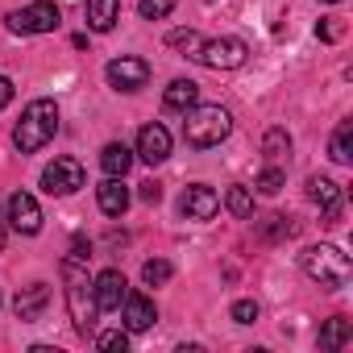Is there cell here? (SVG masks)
Wrapping results in <instances>:
<instances>
[{"instance_id": "d6a6232c", "label": "cell", "mask_w": 353, "mask_h": 353, "mask_svg": "<svg viewBox=\"0 0 353 353\" xmlns=\"http://www.w3.org/2000/svg\"><path fill=\"white\" fill-rule=\"evenodd\" d=\"M141 200H145V204H158V200H162V188H158V183H141Z\"/></svg>"}, {"instance_id": "603a6c76", "label": "cell", "mask_w": 353, "mask_h": 353, "mask_svg": "<svg viewBox=\"0 0 353 353\" xmlns=\"http://www.w3.org/2000/svg\"><path fill=\"white\" fill-rule=\"evenodd\" d=\"M287 150H291V133H287V129H270V133L262 137V154H266L270 162H274V158H283Z\"/></svg>"}, {"instance_id": "484cf974", "label": "cell", "mask_w": 353, "mask_h": 353, "mask_svg": "<svg viewBox=\"0 0 353 353\" xmlns=\"http://www.w3.org/2000/svg\"><path fill=\"white\" fill-rule=\"evenodd\" d=\"M170 274H174V270H170V262H162V258H154V262L141 266V283H145V287H162Z\"/></svg>"}, {"instance_id": "2e32d148", "label": "cell", "mask_w": 353, "mask_h": 353, "mask_svg": "<svg viewBox=\"0 0 353 353\" xmlns=\"http://www.w3.org/2000/svg\"><path fill=\"white\" fill-rule=\"evenodd\" d=\"M83 17H88V26H92L96 34H108V30L117 26V17H121V0H88V5H83Z\"/></svg>"}, {"instance_id": "30bf717a", "label": "cell", "mask_w": 353, "mask_h": 353, "mask_svg": "<svg viewBox=\"0 0 353 353\" xmlns=\"http://www.w3.org/2000/svg\"><path fill=\"white\" fill-rule=\"evenodd\" d=\"M137 158L141 162H150V166H158V162H166L170 158V133H166V125H145L141 133H137Z\"/></svg>"}, {"instance_id": "ac0fdd59", "label": "cell", "mask_w": 353, "mask_h": 353, "mask_svg": "<svg viewBox=\"0 0 353 353\" xmlns=\"http://www.w3.org/2000/svg\"><path fill=\"white\" fill-rule=\"evenodd\" d=\"M196 100H200V83H192V79H174V83L166 88V96H162V108H166V112H188Z\"/></svg>"}, {"instance_id": "8fae6325", "label": "cell", "mask_w": 353, "mask_h": 353, "mask_svg": "<svg viewBox=\"0 0 353 353\" xmlns=\"http://www.w3.org/2000/svg\"><path fill=\"white\" fill-rule=\"evenodd\" d=\"M216 208H221V196H216L208 183H192V188L183 192V216H188V221H212Z\"/></svg>"}, {"instance_id": "83f0119b", "label": "cell", "mask_w": 353, "mask_h": 353, "mask_svg": "<svg viewBox=\"0 0 353 353\" xmlns=\"http://www.w3.org/2000/svg\"><path fill=\"white\" fill-rule=\"evenodd\" d=\"M170 9H174V0H141L137 5V13L145 21H162V17H170Z\"/></svg>"}, {"instance_id": "277c9868", "label": "cell", "mask_w": 353, "mask_h": 353, "mask_svg": "<svg viewBox=\"0 0 353 353\" xmlns=\"http://www.w3.org/2000/svg\"><path fill=\"white\" fill-rule=\"evenodd\" d=\"M303 270H307V279H316V283L328 287V291H341V287L353 279V262H349V254H341L336 245H312V250L303 254Z\"/></svg>"}, {"instance_id": "f546056e", "label": "cell", "mask_w": 353, "mask_h": 353, "mask_svg": "<svg viewBox=\"0 0 353 353\" xmlns=\"http://www.w3.org/2000/svg\"><path fill=\"white\" fill-rule=\"evenodd\" d=\"M233 320H237V324H254V320H258V303H254V299H237V303H233Z\"/></svg>"}, {"instance_id": "9c48e42d", "label": "cell", "mask_w": 353, "mask_h": 353, "mask_svg": "<svg viewBox=\"0 0 353 353\" xmlns=\"http://www.w3.org/2000/svg\"><path fill=\"white\" fill-rule=\"evenodd\" d=\"M9 225L17 233H26V237H34L42 229V208H38V200L30 192H13L9 196Z\"/></svg>"}, {"instance_id": "4316f807", "label": "cell", "mask_w": 353, "mask_h": 353, "mask_svg": "<svg viewBox=\"0 0 353 353\" xmlns=\"http://www.w3.org/2000/svg\"><path fill=\"white\" fill-rule=\"evenodd\" d=\"M283 183H287V174H283V170H279V166H266V170H262V174H258V183H254V188H258V192H262V196H274V192H279V188H283Z\"/></svg>"}, {"instance_id": "f1b7e54d", "label": "cell", "mask_w": 353, "mask_h": 353, "mask_svg": "<svg viewBox=\"0 0 353 353\" xmlns=\"http://www.w3.org/2000/svg\"><path fill=\"white\" fill-rule=\"evenodd\" d=\"M96 345H100V349H121V353H125V349H129V332H121V328L100 332V336H96Z\"/></svg>"}, {"instance_id": "4fadbf2b", "label": "cell", "mask_w": 353, "mask_h": 353, "mask_svg": "<svg viewBox=\"0 0 353 353\" xmlns=\"http://www.w3.org/2000/svg\"><path fill=\"white\" fill-rule=\"evenodd\" d=\"M307 196L324 208L328 225H336V216H341V188L332 179H324V174H312V179H307Z\"/></svg>"}, {"instance_id": "ffe728a7", "label": "cell", "mask_w": 353, "mask_h": 353, "mask_svg": "<svg viewBox=\"0 0 353 353\" xmlns=\"http://www.w3.org/2000/svg\"><path fill=\"white\" fill-rule=\"evenodd\" d=\"M328 158L341 162V166L353 162V121H341V125H336V133H332V141H328Z\"/></svg>"}, {"instance_id": "7402d4cb", "label": "cell", "mask_w": 353, "mask_h": 353, "mask_svg": "<svg viewBox=\"0 0 353 353\" xmlns=\"http://www.w3.org/2000/svg\"><path fill=\"white\" fill-rule=\"evenodd\" d=\"M225 204H229V212H233L237 221H250V216H254V196H250L245 188H229Z\"/></svg>"}, {"instance_id": "7c38bea8", "label": "cell", "mask_w": 353, "mask_h": 353, "mask_svg": "<svg viewBox=\"0 0 353 353\" xmlns=\"http://www.w3.org/2000/svg\"><path fill=\"white\" fill-rule=\"evenodd\" d=\"M92 287H96V307L100 312H117L129 295V283H125L121 270H104L100 279H92Z\"/></svg>"}, {"instance_id": "5bb4252c", "label": "cell", "mask_w": 353, "mask_h": 353, "mask_svg": "<svg viewBox=\"0 0 353 353\" xmlns=\"http://www.w3.org/2000/svg\"><path fill=\"white\" fill-rule=\"evenodd\" d=\"M96 196H100V212L104 216H125L129 212V188L117 179V174H108V179L96 188Z\"/></svg>"}, {"instance_id": "6da1fadb", "label": "cell", "mask_w": 353, "mask_h": 353, "mask_svg": "<svg viewBox=\"0 0 353 353\" xmlns=\"http://www.w3.org/2000/svg\"><path fill=\"white\" fill-rule=\"evenodd\" d=\"M63 283H67V307H71L75 328L92 332L96 320H100V307H96V287H92V274H88V258L67 254L63 258Z\"/></svg>"}, {"instance_id": "4dcf8cb0", "label": "cell", "mask_w": 353, "mask_h": 353, "mask_svg": "<svg viewBox=\"0 0 353 353\" xmlns=\"http://www.w3.org/2000/svg\"><path fill=\"white\" fill-rule=\"evenodd\" d=\"M316 34H320L324 42H336V38L345 34V26H341V17H324V21L316 26Z\"/></svg>"}, {"instance_id": "ba28073f", "label": "cell", "mask_w": 353, "mask_h": 353, "mask_svg": "<svg viewBox=\"0 0 353 353\" xmlns=\"http://www.w3.org/2000/svg\"><path fill=\"white\" fill-rule=\"evenodd\" d=\"M108 83L117 88V92H141L145 83H150V63L145 59H133V54H121V59H112L108 63Z\"/></svg>"}, {"instance_id": "9a60e30c", "label": "cell", "mask_w": 353, "mask_h": 353, "mask_svg": "<svg viewBox=\"0 0 353 353\" xmlns=\"http://www.w3.org/2000/svg\"><path fill=\"white\" fill-rule=\"evenodd\" d=\"M46 303H50V287H46V283H34V287H26V291L17 295V320H21V324H34V320H42Z\"/></svg>"}, {"instance_id": "e575fe53", "label": "cell", "mask_w": 353, "mask_h": 353, "mask_svg": "<svg viewBox=\"0 0 353 353\" xmlns=\"http://www.w3.org/2000/svg\"><path fill=\"white\" fill-rule=\"evenodd\" d=\"M320 5H341V0H320Z\"/></svg>"}, {"instance_id": "d4e9b609", "label": "cell", "mask_w": 353, "mask_h": 353, "mask_svg": "<svg viewBox=\"0 0 353 353\" xmlns=\"http://www.w3.org/2000/svg\"><path fill=\"white\" fill-rule=\"evenodd\" d=\"M299 225H287V216H266L262 225H258V233L266 237V241H279V237H291Z\"/></svg>"}, {"instance_id": "1f68e13d", "label": "cell", "mask_w": 353, "mask_h": 353, "mask_svg": "<svg viewBox=\"0 0 353 353\" xmlns=\"http://www.w3.org/2000/svg\"><path fill=\"white\" fill-rule=\"evenodd\" d=\"M9 100H13V79H9V75H0V112L9 108Z\"/></svg>"}, {"instance_id": "3957f363", "label": "cell", "mask_w": 353, "mask_h": 353, "mask_svg": "<svg viewBox=\"0 0 353 353\" xmlns=\"http://www.w3.org/2000/svg\"><path fill=\"white\" fill-rule=\"evenodd\" d=\"M54 133H59V104L54 100H34L21 112V121L13 129V141H17L21 154H38Z\"/></svg>"}, {"instance_id": "e0dca14e", "label": "cell", "mask_w": 353, "mask_h": 353, "mask_svg": "<svg viewBox=\"0 0 353 353\" xmlns=\"http://www.w3.org/2000/svg\"><path fill=\"white\" fill-rule=\"evenodd\" d=\"M154 320H158V312L145 295H125V328L129 332H145Z\"/></svg>"}, {"instance_id": "44dd1931", "label": "cell", "mask_w": 353, "mask_h": 353, "mask_svg": "<svg viewBox=\"0 0 353 353\" xmlns=\"http://www.w3.org/2000/svg\"><path fill=\"white\" fill-rule=\"evenodd\" d=\"M353 341V324L345 316H332L324 328H320V349H345Z\"/></svg>"}, {"instance_id": "8992f818", "label": "cell", "mask_w": 353, "mask_h": 353, "mask_svg": "<svg viewBox=\"0 0 353 353\" xmlns=\"http://www.w3.org/2000/svg\"><path fill=\"white\" fill-rule=\"evenodd\" d=\"M9 30L13 34H50V30H59V5L54 0H34V5L9 13Z\"/></svg>"}, {"instance_id": "d6986e66", "label": "cell", "mask_w": 353, "mask_h": 353, "mask_svg": "<svg viewBox=\"0 0 353 353\" xmlns=\"http://www.w3.org/2000/svg\"><path fill=\"white\" fill-rule=\"evenodd\" d=\"M100 166H104V174H117V179H125L129 166H133V150H129L125 141H108V145L100 150Z\"/></svg>"}, {"instance_id": "cb8c5ba5", "label": "cell", "mask_w": 353, "mask_h": 353, "mask_svg": "<svg viewBox=\"0 0 353 353\" xmlns=\"http://www.w3.org/2000/svg\"><path fill=\"white\" fill-rule=\"evenodd\" d=\"M200 42H204V38H200L196 30H170V34H166V46H174V50H183L188 59H192V54L200 50Z\"/></svg>"}, {"instance_id": "7a4b0ae2", "label": "cell", "mask_w": 353, "mask_h": 353, "mask_svg": "<svg viewBox=\"0 0 353 353\" xmlns=\"http://www.w3.org/2000/svg\"><path fill=\"white\" fill-rule=\"evenodd\" d=\"M183 117H188V121H183V137H188V145H196V150L221 145V141L229 137V129H233V117H229V108H221V104H192Z\"/></svg>"}, {"instance_id": "836d02e7", "label": "cell", "mask_w": 353, "mask_h": 353, "mask_svg": "<svg viewBox=\"0 0 353 353\" xmlns=\"http://www.w3.org/2000/svg\"><path fill=\"white\" fill-rule=\"evenodd\" d=\"M0 250H5V225H0Z\"/></svg>"}, {"instance_id": "52a82bcc", "label": "cell", "mask_w": 353, "mask_h": 353, "mask_svg": "<svg viewBox=\"0 0 353 353\" xmlns=\"http://www.w3.org/2000/svg\"><path fill=\"white\" fill-rule=\"evenodd\" d=\"M83 162L79 158H54L46 170H42V188L50 192V196H71V192H79L83 188Z\"/></svg>"}, {"instance_id": "5b68a950", "label": "cell", "mask_w": 353, "mask_h": 353, "mask_svg": "<svg viewBox=\"0 0 353 353\" xmlns=\"http://www.w3.org/2000/svg\"><path fill=\"white\" fill-rule=\"evenodd\" d=\"M245 54H250V46L241 38H212V42H200V50L192 59L208 71H237L245 63Z\"/></svg>"}]
</instances>
